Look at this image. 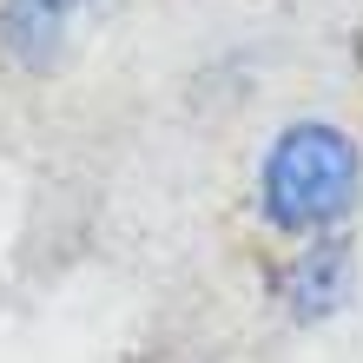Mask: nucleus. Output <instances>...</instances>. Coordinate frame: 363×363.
Returning a JSON list of instances; mask_svg holds the SVG:
<instances>
[{
  "instance_id": "obj_3",
  "label": "nucleus",
  "mask_w": 363,
  "mask_h": 363,
  "mask_svg": "<svg viewBox=\"0 0 363 363\" xmlns=\"http://www.w3.org/2000/svg\"><path fill=\"white\" fill-rule=\"evenodd\" d=\"M99 0H0V60L33 79L73 60V33Z\"/></svg>"
},
{
  "instance_id": "obj_2",
  "label": "nucleus",
  "mask_w": 363,
  "mask_h": 363,
  "mask_svg": "<svg viewBox=\"0 0 363 363\" xmlns=\"http://www.w3.org/2000/svg\"><path fill=\"white\" fill-rule=\"evenodd\" d=\"M357 245L350 238H311V245H291V258L277 264L271 277V297L284 311V324L297 330H324L337 324L350 304H357Z\"/></svg>"
},
{
  "instance_id": "obj_1",
  "label": "nucleus",
  "mask_w": 363,
  "mask_h": 363,
  "mask_svg": "<svg viewBox=\"0 0 363 363\" xmlns=\"http://www.w3.org/2000/svg\"><path fill=\"white\" fill-rule=\"evenodd\" d=\"M363 205V139L337 119H284L258 145L251 165V211L271 238L311 245V238H344V225Z\"/></svg>"
}]
</instances>
